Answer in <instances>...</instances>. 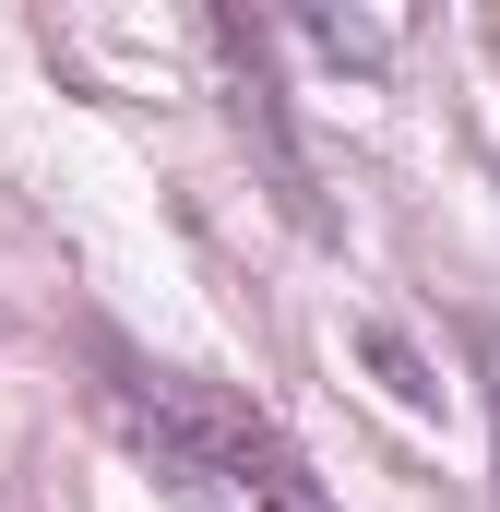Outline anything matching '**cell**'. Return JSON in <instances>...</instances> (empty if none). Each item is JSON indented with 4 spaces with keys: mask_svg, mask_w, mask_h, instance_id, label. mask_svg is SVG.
Segmentation results:
<instances>
[{
    "mask_svg": "<svg viewBox=\"0 0 500 512\" xmlns=\"http://www.w3.org/2000/svg\"><path fill=\"white\" fill-rule=\"evenodd\" d=\"M167 453H179V477L227 489V512H334L310 489V465H298L262 417H239V405H179V417H167Z\"/></svg>",
    "mask_w": 500,
    "mask_h": 512,
    "instance_id": "obj_1",
    "label": "cell"
}]
</instances>
